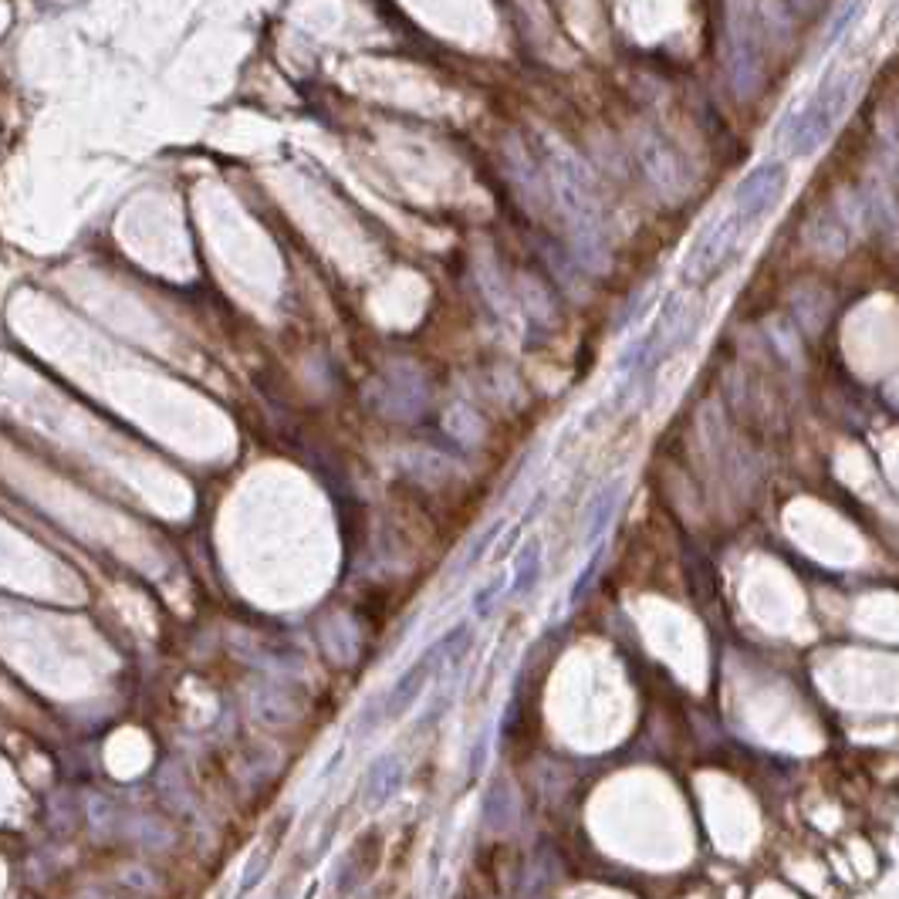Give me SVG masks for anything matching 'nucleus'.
<instances>
[{
    "instance_id": "f8f14e48",
    "label": "nucleus",
    "mask_w": 899,
    "mask_h": 899,
    "mask_svg": "<svg viewBox=\"0 0 899 899\" xmlns=\"http://www.w3.org/2000/svg\"><path fill=\"white\" fill-rule=\"evenodd\" d=\"M599 555H602V551H599ZM599 555H595V558H592V562H589V568H585V572H582V578H578V582H575V589H572V599H578V595H582V592H585V585H589V578L595 575V568H599Z\"/></svg>"
},
{
    "instance_id": "9b49d317",
    "label": "nucleus",
    "mask_w": 899,
    "mask_h": 899,
    "mask_svg": "<svg viewBox=\"0 0 899 899\" xmlns=\"http://www.w3.org/2000/svg\"><path fill=\"white\" fill-rule=\"evenodd\" d=\"M497 531H501V524H494V528H491V531H487V534H480V538H477V545H474V548H470V551H467V558H464V568H474V565H477V558H480V555H484V551H487V548H491V541H494V534H497Z\"/></svg>"
},
{
    "instance_id": "20e7f679",
    "label": "nucleus",
    "mask_w": 899,
    "mask_h": 899,
    "mask_svg": "<svg viewBox=\"0 0 899 899\" xmlns=\"http://www.w3.org/2000/svg\"><path fill=\"white\" fill-rule=\"evenodd\" d=\"M379 862H382V835L376 829H369L352 842L349 852H345L342 866H338V876H335V889L338 893L359 889L366 879H372V872L379 869Z\"/></svg>"
},
{
    "instance_id": "ddd939ff",
    "label": "nucleus",
    "mask_w": 899,
    "mask_h": 899,
    "mask_svg": "<svg viewBox=\"0 0 899 899\" xmlns=\"http://www.w3.org/2000/svg\"><path fill=\"white\" fill-rule=\"evenodd\" d=\"M274 899H295V893H291V883H284L281 889H278V896Z\"/></svg>"
},
{
    "instance_id": "6e6552de",
    "label": "nucleus",
    "mask_w": 899,
    "mask_h": 899,
    "mask_svg": "<svg viewBox=\"0 0 899 899\" xmlns=\"http://www.w3.org/2000/svg\"><path fill=\"white\" fill-rule=\"evenodd\" d=\"M484 822H487V829H494V832H501V829H507V825L514 822V798H511V791H507L504 785H494L491 791H487V798H484Z\"/></svg>"
},
{
    "instance_id": "39448f33",
    "label": "nucleus",
    "mask_w": 899,
    "mask_h": 899,
    "mask_svg": "<svg viewBox=\"0 0 899 899\" xmlns=\"http://www.w3.org/2000/svg\"><path fill=\"white\" fill-rule=\"evenodd\" d=\"M399 785H403V764L396 758H379L366 778V805H382L386 798H393Z\"/></svg>"
},
{
    "instance_id": "f257e3e1",
    "label": "nucleus",
    "mask_w": 899,
    "mask_h": 899,
    "mask_svg": "<svg viewBox=\"0 0 899 899\" xmlns=\"http://www.w3.org/2000/svg\"><path fill=\"white\" fill-rule=\"evenodd\" d=\"M788 183V169L785 163H761L754 166L751 173L744 176L741 186H737L731 210L717 220L707 234L700 237V244L693 247L690 261H687V278L690 281H707L720 274L727 267V261L734 257V251L741 247L744 234L754 224H761L768 217V210L781 200Z\"/></svg>"
},
{
    "instance_id": "7ed1b4c3",
    "label": "nucleus",
    "mask_w": 899,
    "mask_h": 899,
    "mask_svg": "<svg viewBox=\"0 0 899 899\" xmlns=\"http://www.w3.org/2000/svg\"><path fill=\"white\" fill-rule=\"evenodd\" d=\"M467 639H470V626H467V622H460V626L450 629V633L443 636V639H436V643L426 649L420 660H416L396 680V687L389 690V697H386V710H382V714H386V717H399L403 710L413 707V700L423 693L426 680L433 676V670H440L443 663L453 660V656H457V646L467 649Z\"/></svg>"
},
{
    "instance_id": "1a4fd4ad",
    "label": "nucleus",
    "mask_w": 899,
    "mask_h": 899,
    "mask_svg": "<svg viewBox=\"0 0 899 899\" xmlns=\"http://www.w3.org/2000/svg\"><path fill=\"white\" fill-rule=\"evenodd\" d=\"M271 856H274V845H261V849H257L254 856L247 859L244 876H240V896H244V893H251V889H254L257 883H261L264 869L271 866Z\"/></svg>"
},
{
    "instance_id": "423d86ee",
    "label": "nucleus",
    "mask_w": 899,
    "mask_h": 899,
    "mask_svg": "<svg viewBox=\"0 0 899 899\" xmlns=\"http://www.w3.org/2000/svg\"><path fill=\"white\" fill-rule=\"evenodd\" d=\"M538 578H541V541H528L511 568V585L507 589L514 595H528L538 585Z\"/></svg>"
},
{
    "instance_id": "0eeeda50",
    "label": "nucleus",
    "mask_w": 899,
    "mask_h": 899,
    "mask_svg": "<svg viewBox=\"0 0 899 899\" xmlns=\"http://www.w3.org/2000/svg\"><path fill=\"white\" fill-rule=\"evenodd\" d=\"M619 494H622V487L619 484H609L599 497H595L592 521H589V531H585V538H589V541H602V534L609 531V524H612V518H616V511H619Z\"/></svg>"
},
{
    "instance_id": "f03ea898",
    "label": "nucleus",
    "mask_w": 899,
    "mask_h": 899,
    "mask_svg": "<svg viewBox=\"0 0 899 899\" xmlns=\"http://www.w3.org/2000/svg\"><path fill=\"white\" fill-rule=\"evenodd\" d=\"M859 92V75L856 71L835 68L822 78V85L788 115L785 122V146L791 156H812L818 146L832 139V132L839 129V122L849 115L852 99Z\"/></svg>"
},
{
    "instance_id": "9d476101",
    "label": "nucleus",
    "mask_w": 899,
    "mask_h": 899,
    "mask_svg": "<svg viewBox=\"0 0 899 899\" xmlns=\"http://www.w3.org/2000/svg\"><path fill=\"white\" fill-rule=\"evenodd\" d=\"M504 585H511L507 582V575H497L491 585H487V589H480L477 595H474V616H491V609H494V602L501 599V589Z\"/></svg>"
}]
</instances>
